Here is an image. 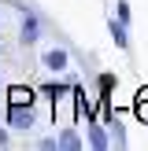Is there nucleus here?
<instances>
[{
    "instance_id": "obj_2",
    "label": "nucleus",
    "mask_w": 148,
    "mask_h": 151,
    "mask_svg": "<svg viewBox=\"0 0 148 151\" xmlns=\"http://www.w3.org/2000/svg\"><path fill=\"white\" fill-rule=\"evenodd\" d=\"M19 41L22 44H37L41 41V19H37V15H22V26H19Z\"/></svg>"
},
{
    "instance_id": "obj_3",
    "label": "nucleus",
    "mask_w": 148,
    "mask_h": 151,
    "mask_svg": "<svg viewBox=\"0 0 148 151\" xmlns=\"http://www.w3.org/2000/svg\"><path fill=\"white\" fill-rule=\"evenodd\" d=\"M41 66H48L52 74L67 70V66H70V55H67V48H48V52L41 55Z\"/></svg>"
},
{
    "instance_id": "obj_11",
    "label": "nucleus",
    "mask_w": 148,
    "mask_h": 151,
    "mask_svg": "<svg viewBox=\"0 0 148 151\" xmlns=\"http://www.w3.org/2000/svg\"><path fill=\"white\" fill-rule=\"evenodd\" d=\"M0 55H4V41H0Z\"/></svg>"
},
{
    "instance_id": "obj_10",
    "label": "nucleus",
    "mask_w": 148,
    "mask_h": 151,
    "mask_svg": "<svg viewBox=\"0 0 148 151\" xmlns=\"http://www.w3.org/2000/svg\"><path fill=\"white\" fill-rule=\"evenodd\" d=\"M4 144H7V129L0 125V147H4Z\"/></svg>"
},
{
    "instance_id": "obj_5",
    "label": "nucleus",
    "mask_w": 148,
    "mask_h": 151,
    "mask_svg": "<svg viewBox=\"0 0 148 151\" xmlns=\"http://www.w3.org/2000/svg\"><path fill=\"white\" fill-rule=\"evenodd\" d=\"M56 147H81V137H78V133H70V129H63V137L56 140Z\"/></svg>"
},
{
    "instance_id": "obj_7",
    "label": "nucleus",
    "mask_w": 148,
    "mask_h": 151,
    "mask_svg": "<svg viewBox=\"0 0 148 151\" xmlns=\"http://www.w3.org/2000/svg\"><path fill=\"white\" fill-rule=\"evenodd\" d=\"M11 103H33V92L30 88H11Z\"/></svg>"
},
{
    "instance_id": "obj_1",
    "label": "nucleus",
    "mask_w": 148,
    "mask_h": 151,
    "mask_svg": "<svg viewBox=\"0 0 148 151\" xmlns=\"http://www.w3.org/2000/svg\"><path fill=\"white\" fill-rule=\"evenodd\" d=\"M4 122L15 125V129H33L37 125V111H33V103H7Z\"/></svg>"
},
{
    "instance_id": "obj_8",
    "label": "nucleus",
    "mask_w": 148,
    "mask_h": 151,
    "mask_svg": "<svg viewBox=\"0 0 148 151\" xmlns=\"http://www.w3.org/2000/svg\"><path fill=\"white\" fill-rule=\"evenodd\" d=\"M137 114L148 122V92H141V103H137Z\"/></svg>"
},
{
    "instance_id": "obj_12",
    "label": "nucleus",
    "mask_w": 148,
    "mask_h": 151,
    "mask_svg": "<svg viewBox=\"0 0 148 151\" xmlns=\"http://www.w3.org/2000/svg\"><path fill=\"white\" fill-rule=\"evenodd\" d=\"M0 19H4V15H0Z\"/></svg>"
},
{
    "instance_id": "obj_4",
    "label": "nucleus",
    "mask_w": 148,
    "mask_h": 151,
    "mask_svg": "<svg viewBox=\"0 0 148 151\" xmlns=\"http://www.w3.org/2000/svg\"><path fill=\"white\" fill-rule=\"evenodd\" d=\"M89 147H107V137H104V129L93 122V129H89Z\"/></svg>"
},
{
    "instance_id": "obj_9",
    "label": "nucleus",
    "mask_w": 148,
    "mask_h": 151,
    "mask_svg": "<svg viewBox=\"0 0 148 151\" xmlns=\"http://www.w3.org/2000/svg\"><path fill=\"white\" fill-rule=\"evenodd\" d=\"M118 22H126V26H130V4H126V0L118 4Z\"/></svg>"
},
{
    "instance_id": "obj_6",
    "label": "nucleus",
    "mask_w": 148,
    "mask_h": 151,
    "mask_svg": "<svg viewBox=\"0 0 148 151\" xmlns=\"http://www.w3.org/2000/svg\"><path fill=\"white\" fill-rule=\"evenodd\" d=\"M111 37H115V44H122V48H126V44H130V33H126V29H122V22H111Z\"/></svg>"
}]
</instances>
